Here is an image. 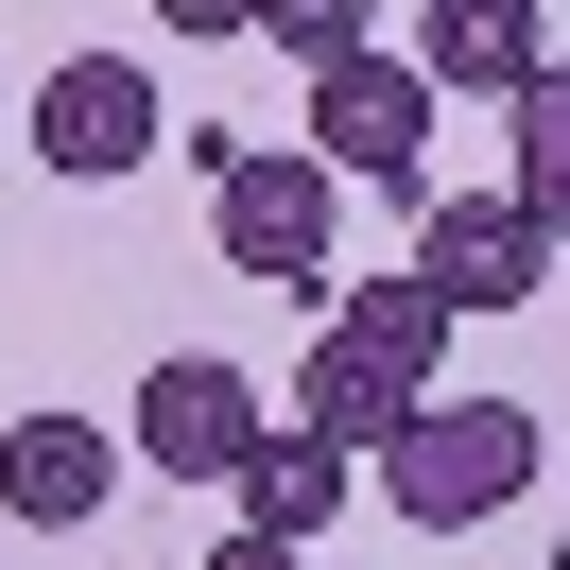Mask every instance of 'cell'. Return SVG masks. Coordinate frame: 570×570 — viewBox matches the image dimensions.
<instances>
[{
  "instance_id": "cell-1",
  "label": "cell",
  "mask_w": 570,
  "mask_h": 570,
  "mask_svg": "<svg viewBox=\"0 0 570 570\" xmlns=\"http://www.w3.org/2000/svg\"><path fill=\"white\" fill-rule=\"evenodd\" d=\"M381 501L415 535H466V519H519L535 501V397H415V432L381 450Z\"/></svg>"
},
{
  "instance_id": "cell-2",
  "label": "cell",
  "mask_w": 570,
  "mask_h": 570,
  "mask_svg": "<svg viewBox=\"0 0 570 570\" xmlns=\"http://www.w3.org/2000/svg\"><path fill=\"white\" fill-rule=\"evenodd\" d=\"M328 156H294V139H243L208 174V243H225V277H277V294H328Z\"/></svg>"
},
{
  "instance_id": "cell-3",
  "label": "cell",
  "mask_w": 570,
  "mask_h": 570,
  "mask_svg": "<svg viewBox=\"0 0 570 570\" xmlns=\"http://www.w3.org/2000/svg\"><path fill=\"white\" fill-rule=\"evenodd\" d=\"M312 156L363 190H432V70L415 52H346V70H312Z\"/></svg>"
},
{
  "instance_id": "cell-4",
  "label": "cell",
  "mask_w": 570,
  "mask_h": 570,
  "mask_svg": "<svg viewBox=\"0 0 570 570\" xmlns=\"http://www.w3.org/2000/svg\"><path fill=\"white\" fill-rule=\"evenodd\" d=\"M553 259H570V243L519 208V190H415V277L450 294V312H519Z\"/></svg>"
},
{
  "instance_id": "cell-5",
  "label": "cell",
  "mask_w": 570,
  "mask_h": 570,
  "mask_svg": "<svg viewBox=\"0 0 570 570\" xmlns=\"http://www.w3.org/2000/svg\"><path fill=\"white\" fill-rule=\"evenodd\" d=\"M139 450L174 466V484H243L259 450H277V397L243 381V363H208V346H174L139 381Z\"/></svg>"
},
{
  "instance_id": "cell-6",
  "label": "cell",
  "mask_w": 570,
  "mask_h": 570,
  "mask_svg": "<svg viewBox=\"0 0 570 570\" xmlns=\"http://www.w3.org/2000/svg\"><path fill=\"white\" fill-rule=\"evenodd\" d=\"M18 139H36L52 174L105 190V174H139V156H174V121H156V70H139V52H70V70L36 87V121H18Z\"/></svg>"
},
{
  "instance_id": "cell-7",
  "label": "cell",
  "mask_w": 570,
  "mask_h": 570,
  "mask_svg": "<svg viewBox=\"0 0 570 570\" xmlns=\"http://www.w3.org/2000/svg\"><path fill=\"white\" fill-rule=\"evenodd\" d=\"M105 501H121V432L105 415H0V519L87 535Z\"/></svg>"
},
{
  "instance_id": "cell-8",
  "label": "cell",
  "mask_w": 570,
  "mask_h": 570,
  "mask_svg": "<svg viewBox=\"0 0 570 570\" xmlns=\"http://www.w3.org/2000/svg\"><path fill=\"white\" fill-rule=\"evenodd\" d=\"M415 70H432V105H519L535 70H553V36H535V0H432L415 18Z\"/></svg>"
},
{
  "instance_id": "cell-9",
  "label": "cell",
  "mask_w": 570,
  "mask_h": 570,
  "mask_svg": "<svg viewBox=\"0 0 570 570\" xmlns=\"http://www.w3.org/2000/svg\"><path fill=\"white\" fill-rule=\"evenodd\" d=\"M415 397H432V381H397V363H381V346H346V328L294 363V432H328V450H363V466L415 432Z\"/></svg>"
},
{
  "instance_id": "cell-10",
  "label": "cell",
  "mask_w": 570,
  "mask_h": 570,
  "mask_svg": "<svg viewBox=\"0 0 570 570\" xmlns=\"http://www.w3.org/2000/svg\"><path fill=\"white\" fill-rule=\"evenodd\" d=\"M346 466H363V450H328V432H277V450L243 466V519H259V535H328V519H346Z\"/></svg>"
},
{
  "instance_id": "cell-11",
  "label": "cell",
  "mask_w": 570,
  "mask_h": 570,
  "mask_svg": "<svg viewBox=\"0 0 570 570\" xmlns=\"http://www.w3.org/2000/svg\"><path fill=\"white\" fill-rule=\"evenodd\" d=\"M328 328H346V346H381L397 381H432L466 312H450V294H432V277H346V312H328Z\"/></svg>"
},
{
  "instance_id": "cell-12",
  "label": "cell",
  "mask_w": 570,
  "mask_h": 570,
  "mask_svg": "<svg viewBox=\"0 0 570 570\" xmlns=\"http://www.w3.org/2000/svg\"><path fill=\"white\" fill-rule=\"evenodd\" d=\"M501 121H519V174H501V190H519V208H535V225L570 243V70H535V87H519Z\"/></svg>"
},
{
  "instance_id": "cell-13",
  "label": "cell",
  "mask_w": 570,
  "mask_h": 570,
  "mask_svg": "<svg viewBox=\"0 0 570 570\" xmlns=\"http://www.w3.org/2000/svg\"><path fill=\"white\" fill-rule=\"evenodd\" d=\"M259 36L294 70H346V52H381V0H259Z\"/></svg>"
},
{
  "instance_id": "cell-14",
  "label": "cell",
  "mask_w": 570,
  "mask_h": 570,
  "mask_svg": "<svg viewBox=\"0 0 570 570\" xmlns=\"http://www.w3.org/2000/svg\"><path fill=\"white\" fill-rule=\"evenodd\" d=\"M208 570H312V535H259V519H243V535H225Z\"/></svg>"
},
{
  "instance_id": "cell-15",
  "label": "cell",
  "mask_w": 570,
  "mask_h": 570,
  "mask_svg": "<svg viewBox=\"0 0 570 570\" xmlns=\"http://www.w3.org/2000/svg\"><path fill=\"white\" fill-rule=\"evenodd\" d=\"M174 36H259V0H156Z\"/></svg>"
},
{
  "instance_id": "cell-16",
  "label": "cell",
  "mask_w": 570,
  "mask_h": 570,
  "mask_svg": "<svg viewBox=\"0 0 570 570\" xmlns=\"http://www.w3.org/2000/svg\"><path fill=\"white\" fill-rule=\"evenodd\" d=\"M0 105H18V87H0Z\"/></svg>"
}]
</instances>
